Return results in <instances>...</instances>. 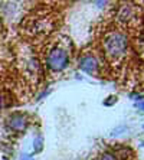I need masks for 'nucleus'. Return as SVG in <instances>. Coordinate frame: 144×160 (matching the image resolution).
I'll use <instances>...</instances> for the list:
<instances>
[{"label": "nucleus", "mask_w": 144, "mask_h": 160, "mask_svg": "<svg viewBox=\"0 0 144 160\" xmlns=\"http://www.w3.org/2000/svg\"><path fill=\"white\" fill-rule=\"evenodd\" d=\"M130 16H131V9H128V8H122L121 10H120V15H118L120 20L126 22V20L130 18Z\"/></svg>", "instance_id": "5"}, {"label": "nucleus", "mask_w": 144, "mask_h": 160, "mask_svg": "<svg viewBox=\"0 0 144 160\" xmlns=\"http://www.w3.org/2000/svg\"><path fill=\"white\" fill-rule=\"evenodd\" d=\"M98 160H117V157H115L112 153H104Z\"/></svg>", "instance_id": "7"}, {"label": "nucleus", "mask_w": 144, "mask_h": 160, "mask_svg": "<svg viewBox=\"0 0 144 160\" xmlns=\"http://www.w3.org/2000/svg\"><path fill=\"white\" fill-rule=\"evenodd\" d=\"M136 107H138V108H143V110H144V102H137V104H136Z\"/></svg>", "instance_id": "9"}, {"label": "nucleus", "mask_w": 144, "mask_h": 160, "mask_svg": "<svg viewBox=\"0 0 144 160\" xmlns=\"http://www.w3.org/2000/svg\"><path fill=\"white\" fill-rule=\"evenodd\" d=\"M3 107V104H2V97H0V108Z\"/></svg>", "instance_id": "11"}, {"label": "nucleus", "mask_w": 144, "mask_h": 160, "mask_svg": "<svg viewBox=\"0 0 144 160\" xmlns=\"http://www.w3.org/2000/svg\"><path fill=\"white\" fill-rule=\"evenodd\" d=\"M48 67L51 68V69H53V71H61V69H63V68L68 65V62H69V56H68V53L63 51V49H53L51 53H49L48 56Z\"/></svg>", "instance_id": "2"}, {"label": "nucleus", "mask_w": 144, "mask_h": 160, "mask_svg": "<svg viewBox=\"0 0 144 160\" xmlns=\"http://www.w3.org/2000/svg\"><path fill=\"white\" fill-rule=\"evenodd\" d=\"M104 48L111 56L120 55L126 51L127 48V39L120 33H112L104 41Z\"/></svg>", "instance_id": "1"}, {"label": "nucleus", "mask_w": 144, "mask_h": 160, "mask_svg": "<svg viewBox=\"0 0 144 160\" xmlns=\"http://www.w3.org/2000/svg\"><path fill=\"white\" fill-rule=\"evenodd\" d=\"M79 68H81L82 71L88 72V74H92L95 72V69L98 68V62L94 56H85L82 58L81 62H79Z\"/></svg>", "instance_id": "3"}, {"label": "nucleus", "mask_w": 144, "mask_h": 160, "mask_svg": "<svg viewBox=\"0 0 144 160\" xmlns=\"http://www.w3.org/2000/svg\"><path fill=\"white\" fill-rule=\"evenodd\" d=\"M42 137H37L36 140H35V143H33V147H35V152H41L42 150Z\"/></svg>", "instance_id": "6"}, {"label": "nucleus", "mask_w": 144, "mask_h": 160, "mask_svg": "<svg viewBox=\"0 0 144 160\" xmlns=\"http://www.w3.org/2000/svg\"><path fill=\"white\" fill-rule=\"evenodd\" d=\"M7 124L10 128H13V130L22 131V130H25V127H26V118L22 116V114H16V116L9 118Z\"/></svg>", "instance_id": "4"}, {"label": "nucleus", "mask_w": 144, "mask_h": 160, "mask_svg": "<svg viewBox=\"0 0 144 160\" xmlns=\"http://www.w3.org/2000/svg\"><path fill=\"white\" fill-rule=\"evenodd\" d=\"M22 160H32V157H30V156H27V154H25V156L22 157Z\"/></svg>", "instance_id": "10"}, {"label": "nucleus", "mask_w": 144, "mask_h": 160, "mask_svg": "<svg viewBox=\"0 0 144 160\" xmlns=\"http://www.w3.org/2000/svg\"><path fill=\"white\" fill-rule=\"evenodd\" d=\"M126 130H127V127H120V128H117V130L112 131V134H120V133H122V131H126Z\"/></svg>", "instance_id": "8"}]
</instances>
